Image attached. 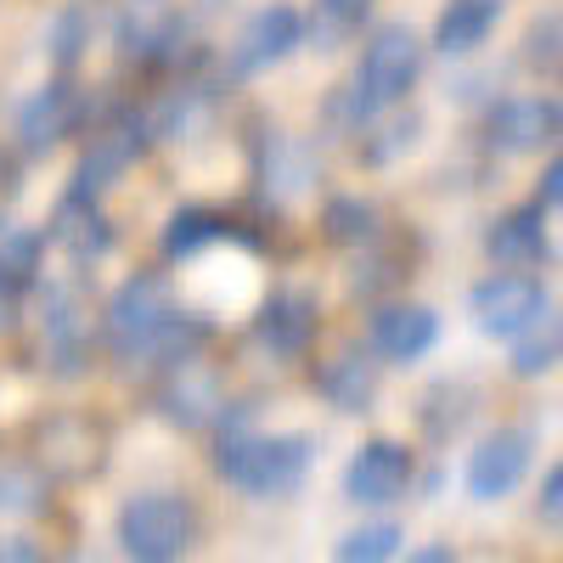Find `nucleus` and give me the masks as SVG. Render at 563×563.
I'll return each instance as SVG.
<instances>
[{
    "label": "nucleus",
    "mask_w": 563,
    "mask_h": 563,
    "mask_svg": "<svg viewBox=\"0 0 563 563\" xmlns=\"http://www.w3.org/2000/svg\"><path fill=\"white\" fill-rule=\"evenodd\" d=\"M321 238L339 243V249H372L384 238V214L361 192H333L321 203Z\"/></svg>",
    "instance_id": "4be33fe9"
},
{
    "label": "nucleus",
    "mask_w": 563,
    "mask_h": 563,
    "mask_svg": "<svg viewBox=\"0 0 563 563\" xmlns=\"http://www.w3.org/2000/svg\"><path fill=\"white\" fill-rule=\"evenodd\" d=\"M316 395L339 417H366L372 400H378V355L361 344H344L339 355H327L316 366Z\"/></svg>",
    "instance_id": "6ab92c4d"
},
{
    "label": "nucleus",
    "mask_w": 563,
    "mask_h": 563,
    "mask_svg": "<svg viewBox=\"0 0 563 563\" xmlns=\"http://www.w3.org/2000/svg\"><path fill=\"white\" fill-rule=\"evenodd\" d=\"M400 547H406V530H400L395 519H372V525L344 530L339 547H333V558H344V563H384V558H395Z\"/></svg>",
    "instance_id": "a878e982"
},
{
    "label": "nucleus",
    "mask_w": 563,
    "mask_h": 563,
    "mask_svg": "<svg viewBox=\"0 0 563 563\" xmlns=\"http://www.w3.org/2000/svg\"><path fill=\"white\" fill-rule=\"evenodd\" d=\"M164 384H158V411L175 422L180 434H198V429H214V417L225 411V378L203 361H175V366H158Z\"/></svg>",
    "instance_id": "2eb2a0df"
},
{
    "label": "nucleus",
    "mask_w": 563,
    "mask_h": 563,
    "mask_svg": "<svg viewBox=\"0 0 563 563\" xmlns=\"http://www.w3.org/2000/svg\"><path fill=\"white\" fill-rule=\"evenodd\" d=\"M411 558H417V563H451V558H456V547H417Z\"/></svg>",
    "instance_id": "c9c22d12"
},
{
    "label": "nucleus",
    "mask_w": 563,
    "mask_h": 563,
    "mask_svg": "<svg viewBox=\"0 0 563 563\" xmlns=\"http://www.w3.org/2000/svg\"><path fill=\"white\" fill-rule=\"evenodd\" d=\"M512 344V361H507V372L512 378H547V372H558V355H563V333H558V316L547 310L536 327H525L519 339H507Z\"/></svg>",
    "instance_id": "393cba45"
},
{
    "label": "nucleus",
    "mask_w": 563,
    "mask_h": 563,
    "mask_svg": "<svg viewBox=\"0 0 563 563\" xmlns=\"http://www.w3.org/2000/svg\"><path fill=\"white\" fill-rule=\"evenodd\" d=\"M558 40H563V18H558V7H547L541 18H530V29H525V63L536 68V74H558Z\"/></svg>",
    "instance_id": "c85d7f7f"
},
{
    "label": "nucleus",
    "mask_w": 563,
    "mask_h": 563,
    "mask_svg": "<svg viewBox=\"0 0 563 563\" xmlns=\"http://www.w3.org/2000/svg\"><path fill=\"white\" fill-rule=\"evenodd\" d=\"M321 339V305L310 288H271L265 305L254 310V344L276 361V366H294L316 350Z\"/></svg>",
    "instance_id": "ddd939ff"
},
{
    "label": "nucleus",
    "mask_w": 563,
    "mask_h": 563,
    "mask_svg": "<svg viewBox=\"0 0 563 563\" xmlns=\"http://www.w3.org/2000/svg\"><path fill=\"white\" fill-rule=\"evenodd\" d=\"M417 485V451L406 440H361L355 456L344 462V501L355 507H395Z\"/></svg>",
    "instance_id": "9b49d317"
},
{
    "label": "nucleus",
    "mask_w": 563,
    "mask_h": 563,
    "mask_svg": "<svg viewBox=\"0 0 563 563\" xmlns=\"http://www.w3.org/2000/svg\"><path fill=\"white\" fill-rule=\"evenodd\" d=\"M422 79V40L406 23H378L361 45V63L355 79L333 97V124L339 135H361L372 119H384L389 108H400Z\"/></svg>",
    "instance_id": "f03ea898"
},
{
    "label": "nucleus",
    "mask_w": 563,
    "mask_h": 563,
    "mask_svg": "<svg viewBox=\"0 0 563 563\" xmlns=\"http://www.w3.org/2000/svg\"><path fill=\"white\" fill-rule=\"evenodd\" d=\"M85 119H90L85 90L74 85V74H57V79L34 85L29 97L18 102L12 130H18V147L23 153H52V147H63L68 135L85 130Z\"/></svg>",
    "instance_id": "f8f14e48"
},
{
    "label": "nucleus",
    "mask_w": 563,
    "mask_h": 563,
    "mask_svg": "<svg viewBox=\"0 0 563 563\" xmlns=\"http://www.w3.org/2000/svg\"><path fill=\"white\" fill-rule=\"evenodd\" d=\"M501 12H507V0H445L434 18V52L440 57H474L496 34Z\"/></svg>",
    "instance_id": "412c9836"
},
{
    "label": "nucleus",
    "mask_w": 563,
    "mask_h": 563,
    "mask_svg": "<svg viewBox=\"0 0 563 563\" xmlns=\"http://www.w3.org/2000/svg\"><path fill=\"white\" fill-rule=\"evenodd\" d=\"M180 310L175 282L164 271H130L102 305V344L119 366H141L158 339V327Z\"/></svg>",
    "instance_id": "20e7f679"
},
{
    "label": "nucleus",
    "mask_w": 563,
    "mask_h": 563,
    "mask_svg": "<svg viewBox=\"0 0 563 563\" xmlns=\"http://www.w3.org/2000/svg\"><path fill=\"white\" fill-rule=\"evenodd\" d=\"M434 344H440V310L434 305L389 299L366 321V350L384 366H417L422 355H434Z\"/></svg>",
    "instance_id": "4468645a"
},
{
    "label": "nucleus",
    "mask_w": 563,
    "mask_h": 563,
    "mask_svg": "<svg viewBox=\"0 0 563 563\" xmlns=\"http://www.w3.org/2000/svg\"><path fill=\"white\" fill-rule=\"evenodd\" d=\"M485 147L501 153V158H536V153H552L558 135H563V108L558 97H501L485 108Z\"/></svg>",
    "instance_id": "1a4fd4ad"
},
{
    "label": "nucleus",
    "mask_w": 563,
    "mask_h": 563,
    "mask_svg": "<svg viewBox=\"0 0 563 563\" xmlns=\"http://www.w3.org/2000/svg\"><path fill=\"white\" fill-rule=\"evenodd\" d=\"M536 462V434L519 429V422H501V429H490L474 451H467V467H462V490L467 501H507L512 490L525 485Z\"/></svg>",
    "instance_id": "9d476101"
},
{
    "label": "nucleus",
    "mask_w": 563,
    "mask_h": 563,
    "mask_svg": "<svg viewBox=\"0 0 563 563\" xmlns=\"http://www.w3.org/2000/svg\"><path fill=\"white\" fill-rule=\"evenodd\" d=\"M316 462V440L288 429V434H265L254 422V406H231L214 417V474L243 490L249 501H288L305 490Z\"/></svg>",
    "instance_id": "f257e3e1"
},
{
    "label": "nucleus",
    "mask_w": 563,
    "mask_h": 563,
    "mask_svg": "<svg viewBox=\"0 0 563 563\" xmlns=\"http://www.w3.org/2000/svg\"><path fill=\"white\" fill-rule=\"evenodd\" d=\"M45 238H52L74 265H97L113 254V220L102 209V192H90V186H68L52 209V225H45Z\"/></svg>",
    "instance_id": "dca6fc26"
},
{
    "label": "nucleus",
    "mask_w": 563,
    "mask_h": 563,
    "mask_svg": "<svg viewBox=\"0 0 563 563\" xmlns=\"http://www.w3.org/2000/svg\"><path fill=\"white\" fill-rule=\"evenodd\" d=\"M45 547L34 536H0V563H40Z\"/></svg>",
    "instance_id": "473e14b6"
},
{
    "label": "nucleus",
    "mask_w": 563,
    "mask_h": 563,
    "mask_svg": "<svg viewBox=\"0 0 563 563\" xmlns=\"http://www.w3.org/2000/svg\"><path fill=\"white\" fill-rule=\"evenodd\" d=\"M147 7H158V0H147Z\"/></svg>",
    "instance_id": "e433bc0d"
},
{
    "label": "nucleus",
    "mask_w": 563,
    "mask_h": 563,
    "mask_svg": "<svg viewBox=\"0 0 563 563\" xmlns=\"http://www.w3.org/2000/svg\"><path fill=\"white\" fill-rule=\"evenodd\" d=\"M417 130H422V119H417V113L389 119V124L372 119V124L361 130V158H366V164H395L400 153H411V147H417Z\"/></svg>",
    "instance_id": "cd10ccee"
},
{
    "label": "nucleus",
    "mask_w": 563,
    "mask_h": 563,
    "mask_svg": "<svg viewBox=\"0 0 563 563\" xmlns=\"http://www.w3.org/2000/svg\"><path fill=\"white\" fill-rule=\"evenodd\" d=\"M552 310V294L536 271H490L467 288V316L485 339H519L525 327H536Z\"/></svg>",
    "instance_id": "0eeeda50"
},
{
    "label": "nucleus",
    "mask_w": 563,
    "mask_h": 563,
    "mask_svg": "<svg viewBox=\"0 0 563 563\" xmlns=\"http://www.w3.org/2000/svg\"><path fill=\"white\" fill-rule=\"evenodd\" d=\"M18 327H23V294L12 288V282H0V339L18 333Z\"/></svg>",
    "instance_id": "72a5a7b5"
},
{
    "label": "nucleus",
    "mask_w": 563,
    "mask_h": 563,
    "mask_svg": "<svg viewBox=\"0 0 563 563\" xmlns=\"http://www.w3.org/2000/svg\"><path fill=\"white\" fill-rule=\"evenodd\" d=\"M558 198H563V164L558 158H547V169H541V186H536V209L541 214H558Z\"/></svg>",
    "instance_id": "2f4dec72"
},
{
    "label": "nucleus",
    "mask_w": 563,
    "mask_h": 563,
    "mask_svg": "<svg viewBox=\"0 0 563 563\" xmlns=\"http://www.w3.org/2000/svg\"><path fill=\"white\" fill-rule=\"evenodd\" d=\"M203 512L186 490H130L113 512V541L135 563H175L198 547Z\"/></svg>",
    "instance_id": "7ed1b4c3"
},
{
    "label": "nucleus",
    "mask_w": 563,
    "mask_h": 563,
    "mask_svg": "<svg viewBox=\"0 0 563 563\" xmlns=\"http://www.w3.org/2000/svg\"><path fill=\"white\" fill-rule=\"evenodd\" d=\"M260 186L271 203H305L321 180V158L305 135H288V130H265L260 135V164H254Z\"/></svg>",
    "instance_id": "f3484780"
},
{
    "label": "nucleus",
    "mask_w": 563,
    "mask_h": 563,
    "mask_svg": "<svg viewBox=\"0 0 563 563\" xmlns=\"http://www.w3.org/2000/svg\"><path fill=\"white\" fill-rule=\"evenodd\" d=\"M231 238H238V220H231V214H220L209 203H186L164 225V260L169 265H192V260H203L209 249H220Z\"/></svg>",
    "instance_id": "aec40b11"
},
{
    "label": "nucleus",
    "mask_w": 563,
    "mask_h": 563,
    "mask_svg": "<svg viewBox=\"0 0 563 563\" xmlns=\"http://www.w3.org/2000/svg\"><path fill=\"white\" fill-rule=\"evenodd\" d=\"M18 192V158H12V147H0V198H12Z\"/></svg>",
    "instance_id": "f704fd0d"
},
{
    "label": "nucleus",
    "mask_w": 563,
    "mask_h": 563,
    "mask_svg": "<svg viewBox=\"0 0 563 563\" xmlns=\"http://www.w3.org/2000/svg\"><path fill=\"white\" fill-rule=\"evenodd\" d=\"M536 512H541V525L558 536V525H563V467L552 462L547 467V479H541V496H536Z\"/></svg>",
    "instance_id": "7c9ffc66"
},
{
    "label": "nucleus",
    "mask_w": 563,
    "mask_h": 563,
    "mask_svg": "<svg viewBox=\"0 0 563 563\" xmlns=\"http://www.w3.org/2000/svg\"><path fill=\"white\" fill-rule=\"evenodd\" d=\"M40 260H45V238L23 220H0V282H12L18 294H29L40 282Z\"/></svg>",
    "instance_id": "b1692460"
},
{
    "label": "nucleus",
    "mask_w": 563,
    "mask_h": 563,
    "mask_svg": "<svg viewBox=\"0 0 563 563\" xmlns=\"http://www.w3.org/2000/svg\"><path fill=\"white\" fill-rule=\"evenodd\" d=\"M97 333H102V321L90 316V299L74 282H52L45 310H40V366L57 384H79L90 372V355H97Z\"/></svg>",
    "instance_id": "39448f33"
},
{
    "label": "nucleus",
    "mask_w": 563,
    "mask_h": 563,
    "mask_svg": "<svg viewBox=\"0 0 563 563\" xmlns=\"http://www.w3.org/2000/svg\"><path fill=\"white\" fill-rule=\"evenodd\" d=\"M45 501H52V479L34 462H0V512L23 519V512H40Z\"/></svg>",
    "instance_id": "bb28decb"
},
{
    "label": "nucleus",
    "mask_w": 563,
    "mask_h": 563,
    "mask_svg": "<svg viewBox=\"0 0 563 563\" xmlns=\"http://www.w3.org/2000/svg\"><path fill=\"white\" fill-rule=\"evenodd\" d=\"M79 45H90V18H85V7H68L52 23V63H57V74H74Z\"/></svg>",
    "instance_id": "c756f323"
},
{
    "label": "nucleus",
    "mask_w": 563,
    "mask_h": 563,
    "mask_svg": "<svg viewBox=\"0 0 563 563\" xmlns=\"http://www.w3.org/2000/svg\"><path fill=\"white\" fill-rule=\"evenodd\" d=\"M547 220L536 203H519V209H507L485 225V260L496 271H541L552 265V238H547Z\"/></svg>",
    "instance_id": "a211bd4d"
},
{
    "label": "nucleus",
    "mask_w": 563,
    "mask_h": 563,
    "mask_svg": "<svg viewBox=\"0 0 563 563\" xmlns=\"http://www.w3.org/2000/svg\"><path fill=\"white\" fill-rule=\"evenodd\" d=\"M366 29V0H316L305 12V45L316 52H344Z\"/></svg>",
    "instance_id": "5701e85b"
},
{
    "label": "nucleus",
    "mask_w": 563,
    "mask_h": 563,
    "mask_svg": "<svg viewBox=\"0 0 563 563\" xmlns=\"http://www.w3.org/2000/svg\"><path fill=\"white\" fill-rule=\"evenodd\" d=\"M305 45V12L294 0H265L243 18V29L231 34L225 45V79H254V74H271L282 68L294 52Z\"/></svg>",
    "instance_id": "6e6552de"
},
{
    "label": "nucleus",
    "mask_w": 563,
    "mask_h": 563,
    "mask_svg": "<svg viewBox=\"0 0 563 563\" xmlns=\"http://www.w3.org/2000/svg\"><path fill=\"white\" fill-rule=\"evenodd\" d=\"M113 456V434L102 417L90 411H57L34 429V467L45 479H68V485H85L97 479Z\"/></svg>",
    "instance_id": "423d86ee"
}]
</instances>
